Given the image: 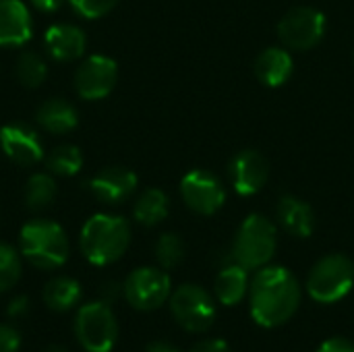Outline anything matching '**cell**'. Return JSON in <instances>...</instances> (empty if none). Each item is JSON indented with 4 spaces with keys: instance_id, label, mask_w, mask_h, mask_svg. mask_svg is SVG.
Segmentation results:
<instances>
[{
    "instance_id": "6da1fadb",
    "label": "cell",
    "mask_w": 354,
    "mask_h": 352,
    "mask_svg": "<svg viewBox=\"0 0 354 352\" xmlns=\"http://www.w3.org/2000/svg\"><path fill=\"white\" fill-rule=\"evenodd\" d=\"M301 297V284L290 270L266 266L257 270L249 286L251 317L261 328H278L297 313Z\"/></svg>"
},
{
    "instance_id": "7a4b0ae2",
    "label": "cell",
    "mask_w": 354,
    "mask_h": 352,
    "mask_svg": "<svg viewBox=\"0 0 354 352\" xmlns=\"http://www.w3.org/2000/svg\"><path fill=\"white\" fill-rule=\"evenodd\" d=\"M131 243V226L120 216L97 214L89 218L81 230V251L93 266H110L118 261Z\"/></svg>"
},
{
    "instance_id": "3957f363",
    "label": "cell",
    "mask_w": 354,
    "mask_h": 352,
    "mask_svg": "<svg viewBox=\"0 0 354 352\" xmlns=\"http://www.w3.org/2000/svg\"><path fill=\"white\" fill-rule=\"evenodd\" d=\"M21 255L39 270H56L68 257V239L52 220H31L19 234Z\"/></svg>"
},
{
    "instance_id": "277c9868",
    "label": "cell",
    "mask_w": 354,
    "mask_h": 352,
    "mask_svg": "<svg viewBox=\"0 0 354 352\" xmlns=\"http://www.w3.org/2000/svg\"><path fill=\"white\" fill-rule=\"evenodd\" d=\"M278 245V232L270 218L261 214H251L241 224L234 245H232V259L241 263L245 270H261L266 268Z\"/></svg>"
},
{
    "instance_id": "5b68a950",
    "label": "cell",
    "mask_w": 354,
    "mask_h": 352,
    "mask_svg": "<svg viewBox=\"0 0 354 352\" xmlns=\"http://www.w3.org/2000/svg\"><path fill=\"white\" fill-rule=\"evenodd\" d=\"M354 286V263L351 257L334 253L319 259L307 278V293L322 305H332L348 297Z\"/></svg>"
},
{
    "instance_id": "8992f818",
    "label": "cell",
    "mask_w": 354,
    "mask_h": 352,
    "mask_svg": "<svg viewBox=\"0 0 354 352\" xmlns=\"http://www.w3.org/2000/svg\"><path fill=\"white\" fill-rule=\"evenodd\" d=\"M75 336L87 352H110L118 340V324L104 301L83 305L75 317Z\"/></svg>"
},
{
    "instance_id": "52a82bcc",
    "label": "cell",
    "mask_w": 354,
    "mask_h": 352,
    "mask_svg": "<svg viewBox=\"0 0 354 352\" xmlns=\"http://www.w3.org/2000/svg\"><path fill=\"white\" fill-rule=\"evenodd\" d=\"M170 311L176 324L191 332H207L216 322V301L199 284H183L170 295Z\"/></svg>"
},
{
    "instance_id": "ba28073f",
    "label": "cell",
    "mask_w": 354,
    "mask_h": 352,
    "mask_svg": "<svg viewBox=\"0 0 354 352\" xmlns=\"http://www.w3.org/2000/svg\"><path fill=\"white\" fill-rule=\"evenodd\" d=\"M326 15L313 6H295L278 23V37L288 50H311L326 35Z\"/></svg>"
},
{
    "instance_id": "9c48e42d",
    "label": "cell",
    "mask_w": 354,
    "mask_h": 352,
    "mask_svg": "<svg viewBox=\"0 0 354 352\" xmlns=\"http://www.w3.org/2000/svg\"><path fill=\"white\" fill-rule=\"evenodd\" d=\"M170 276L160 268H137L122 284V295L137 311H153L170 299Z\"/></svg>"
},
{
    "instance_id": "30bf717a",
    "label": "cell",
    "mask_w": 354,
    "mask_h": 352,
    "mask_svg": "<svg viewBox=\"0 0 354 352\" xmlns=\"http://www.w3.org/2000/svg\"><path fill=\"white\" fill-rule=\"evenodd\" d=\"M180 195L189 210L201 216H214L226 201V189L220 178L207 170H191L180 180Z\"/></svg>"
},
{
    "instance_id": "8fae6325",
    "label": "cell",
    "mask_w": 354,
    "mask_h": 352,
    "mask_svg": "<svg viewBox=\"0 0 354 352\" xmlns=\"http://www.w3.org/2000/svg\"><path fill=\"white\" fill-rule=\"evenodd\" d=\"M118 79V66L104 54H93L81 62L75 73V89L83 100H102L110 95Z\"/></svg>"
},
{
    "instance_id": "7c38bea8",
    "label": "cell",
    "mask_w": 354,
    "mask_h": 352,
    "mask_svg": "<svg viewBox=\"0 0 354 352\" xmlns=\"http://www.w3.org/2000/svg\"><path fill=\"white\" fill-rule=\"evenodd\" d=\"M228 172H230L234 191L243 197H249V195L259 193L266 187L270 178V164L266 156H261L259 151L243 149L232 158Z\"/></svg>"
},
{
    "instance_id": "4fadbf2b",
    "label": "cell",
    "mask_w": 354,
    "mask_h": 352,
    "mask_svg": "<svg viewBox=\"0 0 354 352\" xmlns=\"http://www.w3.org/2000/svg\"><path fill=\"white\" fill-rule=\"evenodd\" d=\"M0 145L6 158L19 166H33L44 158L39 135L21 122H12L0 129Z\"/></svg>"
},
{
    "instance_id": "5bb4252c",
    "label": "cell",
    "mask_w": 354,
    "mask_h": 352,
    "mask_svg": "<svg viewBox=\"0 0 354 352\" xmlns=\"http://www.w3.org/2000/svg\"><path fill=\"white\" fill-rule=\"evenodd\" d=\"M89 189L102 203L118 205L135 193L137 174L122 166H110L89 180Z\"/></svg>"
},
{
    "instance_id": "9a60e30c",
    "label": "cell",
    "mask_w": 354,
    "mask_h": 352,
    "mask_svg": "<svg viewBox=\"0 0 354 352\" xmlns=\"http://www.w3.org/2000/svg\"><path fill=\"white\" fill-rule=\"evenodd\" d=\"M31 31L29 8L21 0H0V46H23Z\"/></svg>"
},
{
    "instance_id": "2e32d148",
    "label": "cell",
    "mask_w": 354,
    "mask_h": 352,
    "mask_svg": "<svg viewBox=\"0 0 354 352\" xmlns=\"http://www.w3.org/2000/svg\"><path fill=\"white\" fill-rule=\"evenodd\" d=\"M44 44L48 48V54L54 60L60 62H71L83 56L85 52V33L68 23H58L52 25L46 35H44Z\"/></svg>"
},
{
    "instance_id": "e0dca14e",
    "label": "cell",
    "mask_w": 354,
    "mask_h": 352,
    "mask_svg": "<svg viewBox=\"0 0 354 352\" xmlns=\"http://www.w3.org/2000/svg\"><path fill=\"white\" fill-rule=\"evenodd\" d=\"M278 220L286 232L297 239H307L315 230V214L313 207L295 195H284L278 201Z\"/></svg>"
},
{
    "instance_id": "ac0fdd59",
    "label": "cell",
    "mask_w": 354,
    "mask_h": 352,
    "mask_svg": "<svg viewBox=\"0 0 354 352\" xmlns=\"http://www.w3.org/2000/svg\"><path fill=\"white\" fill-rule=\"evenodd\" d=\"M295 60L288 48H266L255 58V75L268 87H280L292 77Z\"/></svg>"
},
{
    "instance_id": "d6986e66",
    "label": "cell",
    "mask_w": 354,
    "mask_h": 352,
    "mask_svg": "<svg viewBox=\"0 0 354 352\" xmlns=\"http://www.w3.org/2000/svg\"><path fill=\"white\" fill-rule=\"evenodd\" d=\"M249 286H251L249 270H245L241 263L232 259L218 272L214 293L218 303H222L224 307H234L249 295Z\"/></svg>"
},
{
    "instance_id": "ffe728a7",
    "label": "cell",
    "mask_w": 354,
    "mask_h": 352,
    "mask_svg": "<svg viewBox=\"0 0 354 352\" xmlns=\"http://www.w3.org/2000/svg\"><path fill=\"white\" fill-rule=\"evenodd\" d=\"M35 118H37V122H39L41 129H46V131H50L54 135L68 133L79 122V116H77L75 106L68 104L66 100H60V98H52V100L44 102L37 108Z\"/></svg>"
},
{
    "instance_id": "44dd1931",
    "label": "cell",
    "mask_w": 354,
    "mask_h": 352,
    "mask_svg": "<svg viewBox=\"0 0 354 352\" xmlns=\"http://www.w3.org/2000/svg\"><path fill=\"white\" fill-rule=\"evenodd\" d=\"M168 210H170L168 195L160 189H147L135 201L133 216L141 226H156L166 220Z\"/></svg>"
},
{
    "instance_id": "7402d4cb",
    "label": "cell",
    "mask_w": 354,
    "mask_h": 352,
    "mask_svg": "<svg viewBox=\"0 0 354 352\" xmlns=\"http://www.w3.org/2000/svg\"><path fill=\"white\" fill-rule=\"evenodd\" d=\"M81 299V284L73 278H54L44 288V301L52 311H68Z\"/></svg>"
},
{
    "instance_id": "603a6c76",
    "label": "cell",
    "mask_w": 354,
    "mask_h": 352,
    "mask_svg": "<svg viewBox=\"0 0 354 352\" xmlns=\"http://www.w3.org/2000/svg\"><path fill=\"white\" fill-rule=\"evenodd\" d=\"M56 193H58V189H56L54 178L50 174L37 172L25 185V205L35 212L46 210L48 205L54 203Z\"/></svg>"
},
{
    "instance_id": "cb8c5ba5",
    "label": "cell",
    "mask_w": 354,
    "mask_h": 352,
    "mask_svg": "<svg viewBox=\"0 0 354 352\" xmlns=\"http://www.w3.org/2000/svg\"><path fill=\"white\" fill-rule=\"evenodd\" d=\"M46 166L52 174L58 176H73L81 170L83 166V156L81 149L75 145H58L50 151Z\"/></svg>"
},
{
    "instance_id": "d4e9b609",
    "label": "cell",
    "mask_w": 354,
    "mask_h": 352,
    "mask_svg": "<svg viewBox=\"0 0 354 352\" xmlns=\"http://www.w3.org/2000/svg\"><path fill=\"white\" fill-rule=\"evenodd\" d=\"M17 79L25 85V87H39L46 77H48V66L44 62V58L35 52H23L17 58V66H15Z\"/></svg>"
},
{
    "instance_id": "484cf974",
    "label": "cell",
    "mask_w": 354,
    "mask_h": 352,
    "mask_svg": "<svg viewBox=\"0 0 354 352\" xmlns=\"http://www.w3.org/2000/svg\"><path fill=\"white\" fill-rule=\"evenodd\" d=\"M185 257V243L178 234L166 232L156 243V259L164 270L176 268Z\"/></svg>"
},
{
    "instance_id": "4316f807",
    "label": "cell",
    "mask_w": 354,
    "mask_h": 352,
    "mask_svg": "<svg viewBox=\"0 0 354 352\" xmlns=\"http://www.w3.org/2000/svg\"><path fill=\"white\" fill-rule=\"evenodd\" d=\"M21 278V257L19 253L6 245L0 243V293L10 290Z\"/></svg>"
},
{
    "instance_id": "83f0119b",
    "label": "cell",
    "mask_w": 354,
    "mask_h": 352,
    "mask_svg": "<svg viewBox=\"0 0 354 352\" xmlns=\"http://www.w3.org/2000/svg\"><path fill=\"white\" fill-rule=\"evenodd\" d=\"M68 2L85 19H100L118 4V0H68Z\"/></svg>"
},
{
    "instance_id": "f1b7e54d",
    "label": "cell",
    "mask_w": 354,
    "mask_h": 352,
    "mask_svg": "<svg viewBox=\"0 0 354 352\" xmlns=\"http://www.w3.org/2000/svg\"><path fill=\"white\" fill-rule=\"evenodd\" d=\"M21 334L12 326H0V352H19Z\"/></svg>"
},
{
    "instance_id": "f546056e",
    "label": "cell",
    "mask_w": 354,
    "mask_h": 352,
    "mask_svg": "<svg viewBox=\"0 0 354 352\" xmlns=\"http://www.w3.org/2000/svg\"><path fill=\"white\" fill-rule=\"evenodd\" d=\"M317 352H354V342L353 340H348V338H330V340H326Z\"/></svg>"
},
{
    "instance_id": "4dcf8cb0",
    "label": "cell",
    "mask_w": 354,
    "mask_h": 352,
    "mask_svg": "<svg viewBox=\"0 0 354 352\" xmlns=\"http://www.w3.org/2000/svg\"><path fill=\"white\" fill-rule=\"evenodd\" d=\"M189 352H232L230 346L224 342V340H218V338H212V340H203L199 344H195Z\"/></svg>"
},
{
    "instance_id": "1f68e13d",
    "label": "cell",
    "mask_w": 354,
    "mask_h": 352,
    "mask_svg": "<svg viewBox=\"0 0 354 352\" xmlns=\"http://www.w3.org/2000/svg\"><path fill=\"white\" fill-rule=\"evenodd\" d=\"M27 309H29V301H27V297H15L10 303H8V317H21V315H25L27 313Z\"/></svg>"
},
{
    "instance_id": "d6a6232c",
    "label": "cell",
    "mask_w": 354,
    "mask_h": 352,
    "mask_svg": "<svg viewBox=\"0 0 354 352\" xmlns=\"http://www.w3.org/2000/svg\"><path fill=\"white\" fill-rule=\"evenodd\" d=\"M62 2L64 0H31V4L37 10H41V12H54V10H58L62 6Z\"/></svg>"
},
{
    "instance_id": "836d02e7",
    "label": "cell",
    "mask_w": 354,
    "mask_h": 352,
    "mask_svg": "<svg viewBox=\"0 0 354 352\" xmlns=\"http://www.w3.org/2000/svg\"><path fill=\"white\" fill-rule=\"evenodd\" d=\"M145 352H180L176 346H172L170 342H166V340H158V342H151Z\"/></svg>"
},
{
    "instance_id": "e575fe53",
    "label": "cell",
    "mask_w": 354,
    "mask_h": 352,
    "mask_svg": "<svg viewBox=\"0 0 354 352\" xmlns=\"http://www.w3.org/2000/svg\"><path fill=\"white\" fill-rule=\"evenodd\" d=\"M120 293H122V288H120L116 282H108V284L104 286V295H106V299H108V301H110V299H116Z\"/></svg>"
},
{
    "instance_id": "d590c367",
    "label": "cell",
    "mask_w": 354,
    "mask_h": 352,
    "mask_svg": "<svg viewBox=\"0 0 354 352\" xmlns=\"http://www.w3.org/2000/svg\"><path fill=\"white\" fill-rule=\"evenodd\" d=\"M44 352H66L64 349H60V346H48Z\"/></svg>"
}]
</instances>
